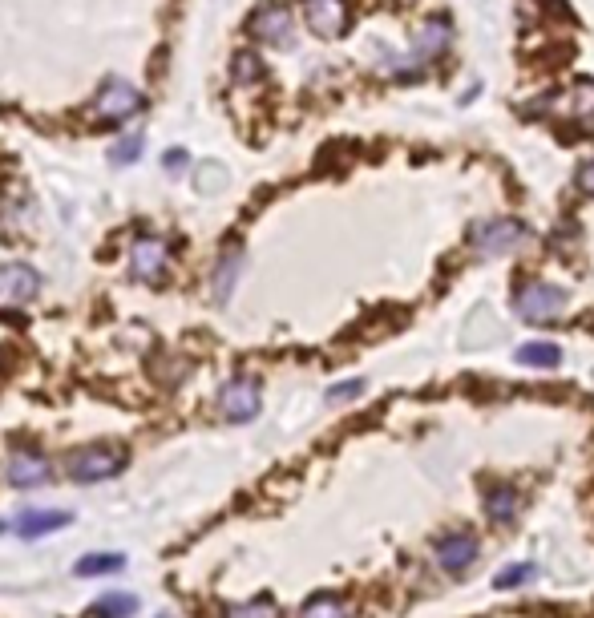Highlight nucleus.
<instances>
[{"mask_svg": "<svg viewBox=\"0 0 594 618\" xmlns=\"http://www.w3.org/2000/svg\"><path fill=\"white\" fill-rule=\"evenodd\" d=\"M570 303V295H566V287H558V283H522L518 287V295H514V312L522 316V320H530V324H554L558 316H562V307Z\"/></svg>", "mask_w": 594, "mask_h": 618, "instance_id": "2", "label": "nucleus"}, {"mask_svg": "<svg viewBox=\"0 0 594 618\" xmlns=\"http://www.w3.org/2000/svg\"><path fill=\"white\" fill-rule=\"evenodd\" d=\"M485 513H489V522H514L518 518V493L510 485H493L485 493Z\"/></svg>", "mask_w": 594, "mask_h": 618, "instance_id": "14", "label": "nucleus"}, {"mask_svg": "<svg viewBox=\"0 0 594 618\" xmlns=\"http://www.w3.org/2000/svg\"><path fill=\"white\" fill-rule=\"evenodd\" d=\"M93 614L97 618H134L138 614V598L134 594H122V590L102 594V598L93 602Z\"/></svg>", "mask_w": 594, "mask_h": 618, "instance_id": "16", "label": "nucleus"}, {"mask_svg": "<svg viewBox=\"0 0 594 618\" xmlns=\"http://www.w3.org/2000/svg\"><path fill=\"white\" fill-rule=\"evenodd\" d=\"M578 186H582L586 194H594V162H582V166H578Z\"/></svg>", "mask_w": 594, "mask_h": 618, "instance_id": "26", "label": "nucleus"}, {"mask_svg": "<svg viewBox=\"0 0 594 618\" xmlns=\"http://www.w3.org/2000/svg\"><path fill=\"white\" fill-rule=\"evenodd\" d=\"M231 77H235L239 85H243V81H255V77H263V65L255 61V53H239V57H235Z\"/></svg>", "mask_w": 594, "mask_h": 618, "instance_id": "23", "label": "nucleus"}, {"mask_svg": "<svg viewBox=\"0 0 594 618\" xmlns=\"http://www.w3.org/2000/svg\"><path fill=\"white\" fill-rule=\"evenodd\" d=\"M522 239H526V227H522L518 219H481V223L469 227V243H473V251L485 255V259L514 251Z\"/></svg>", "mask_w": 594, "mask_h": 618, "instance_id": "4", "label": "nucleus"}, {"mask_svg": "<svg viewBox=\"0 0 594 618\" xmlns=\"http://www.w3.org/2000/svg\"><path fill=\"white\" fill-rule=\"evenodd\" d=\"M259 404H263V388L255 376H231L223 388H219V412L223 421L231 425H247L259 417Z\"/></svg>", "mask_w": 594, "mask_h": 618, "instance_id": "3", "label": "nucleus"}, {"mask_svg": "<svg viewBox=\"0 0 594 618\" xmlns=\"http://www.w3.org/2000/svg\"><path fill=\"white\" fill-rule=\"evenodd\" d=\"M0 530H5V526H0Z\"/></svg>", "mask_w": 594, "mask_h": 618, "instance_id": "28", "label": "nucleus"}, {"mask_svg": "<svg viewBox=\"0 0 594 618\" xmlns=\"http://www.w3.org/2000/svg\"><path fill=\"white\" fill-rule=\"evenodd\" d=\"M166 271H170V247L158 235H138L134 247H130V275L138 283H150L154 287Z\"/></svg>", "mask_w": 594, "mask_h": 618, "instance_id": "6", "label": "nucleus"}, {"mask_svg": "<svg viewBox=\"0 0 594 618\" xmlns=\"http://www.w3.org/2000/svg\"><path fill=\"white\" fill-rule=\"evenodd\" d=\"M433 554H437V566H441V570L461 574V570H469V566L477 562L481 546H477V538H473V534L457 530V534H445V538L433 546Z\"/></svg>", "mask_w": 594, "mask_h": 618, "instance_id": "10", "label": "nucleus"}, {"mask_svg": "<svg viewBox=\"0 0 594 618\" xmlns=\"http://www.w3.org/2000/svg\"><path fill=\"white\" fill-rule=\"evenodd\" d=\"M534 578H538V566L534 562H514V566H506L498 578H493V586H498V590H514V586H526Z\"/></svg>", "mask_w": 594, "mask_h": 618, "instance_id": "19", "label": "nucleus"}, {"mask_svg": "<svg viewBox=\"0 0 594 618\" xmlns=\"http://www.w3.org/2000/svg\"><path fill=\"white\" fill-rule=\"evenodd\" d=\"M126 461H130V453L122 449V445H114V441H97V445H81V449H73L69 457H65V473H69V481H77V485H93V481H110V477H118L122 469H126Z\"/></svg>", "mask_w": 594, "mask_h": 618, "instance_id": "1", "label": "nucleus"}, {"mask_svg": "<svg viewBox=\"0 0 594 618\" xmlns=\"http://www.w3.org/2000/svg\"><path fill=\"white\" fill-rule=\"evenodd\" d=\"M142 106H146L142 89H134L130 81H106L102 93H97V101H93V114L102 118V126H118V122L134 118Z\"/></svg>", "mask_w": 594, "mask_h": 618, "instance_id": "5", "label": "nucleus"}, {"mask_svg": "<svg viewBox=\"0 0 594 618\" xmlns=\"http://www.w3.org/2000/svg\"><path fill=\"white\" fill-rule=\"evenodd\" d=\"M138 154H142V134H134V138H126V142H118V146L110 150L114 166H126V162H138Z\"/></svg>", "mask_w": 594, "mask_h": 618, "instance_id": "24", "label": "nucleus"}, {"mask_svg": "<svg viewBox=\"0 0 594 618\" xmlns=\"http://www.w3.org/2000/svg\"><path fill=\"white\" fill-rule=\"evenodd\" d=\"M566 106H570V114H590L594 110V81H578L566 97Z\"/></svg>", "mask_w": 594, "mask_h": 618, "instance_id": "22", "label": "nucleus"}, {"mask_svg": "<svg viewBox=\"0 0 594 618\" xmlns=\"http://www.w3.org/2000/svg\"><path fill=\"white\" fill-rule=\"evenodd\" d=\"M304 21L320 37H340L348 25V5L344 0H304Z\"/></svg>", "mask_w": 594, "mask_h": 618, "instance_id": "11", "label": "nucleus"}, {"mask_svg": "<svg viewBox=\"0 0 594 618\" xmlns=\"http://www.w3.org/2000/svg\"><path fill=\"white\" fill-rule=\"evenodd\" d=\"M360 392H364V380H348V384L328 388V400H332V404H340V400H356Z\"/></svg>", "mask_w": 594, "mask_h": 618, "instance_id": "25", "label": "nucleus"}, {"mask_svg": "<svg viewBox=\"0 0 594 618\" xmlns=\"http://www.w3.org/2000/svg\"><path fill=\"white\" fill-rule=\"evenodd\" d=\"M122 566H126L122 554H85V558L73 566V574H77V578H102V574H118Z\"/></svg>", "mask_w": 594, "mask_h": 618, "instance_id": "17", "label": "nucleus"}, {"mask_svg": "<svg viewBox=\"0 0 594 618\" xmlns=\"http://www.w3.org/2000/svg\"><path fill=\"white\" fill-rule=\"evenodd\" d=\"M41 291V275L29 263H0V303H29Z\"/></svg>", "mask_w": 594, "mask_h": 618, "instance_id": "8", "label": "nucleus"}, {"mask_svg": "<svg viewBox=\"0 0 594 618\" xmlns=\"http://www.w3.org/2000/svg\"><path fill=\"white\" fill-rule=\"evenodd\" d=\"M518 364H526V368H558L562 364V348L546 344V340H530V344L518 348Z\"/></svg>", "mask_w": 594, "mask_h": 618, "instance_id": "15", "label": "nucleus"}, {"mask_svg": "<svg viewBox=\"0 0 594 618\" xmlns=\"http://www.w3.org/2000/svg\"><path fill=\"white\" fill-rule=\"evenodd\" d=\"M251 33H255L259 41H267V45H291V37H295L291 9H287V5H263V9H255Z\"/></svg>", "mask_w": 594, "mask_h": 618, "instance_id": "9", "label": "nucleus"}, {"mask_svg": "<svg viewBox=\"0 0 594 618\" xmlns=\"http://www.w3.org/2000/svg\"><path fill=\"white\" fill-rule=\"evenodd\" d=\"M300 618H348V602L340 594H316V598H308Z\"/></svg>", "mask_w": 594, "mask_h": 618, "instance_id": "18", "label": "nucleus"}, {"mask_svg": "<svg viewBox=\"0 0 594 618\" xmlns=\"http://www.w3.org/2000/svg\"><path fill=\"white\" fill-rule=\"evenodd\" d=\"M162 166H166V170H182V166H186V150H170V154L162 158Z\"/></svg>", "mask_w": 594, "mask_h": 618, "instance_id": "27", "label": "nucleus"}, {"mask_svg": "<svg viewBox=\"0 0 594 618\" xmlns=\"http://www.w3.org/2000/svg\"><path fill=\"white\" fill-rule=\"evenodd\" d=\"M449 41V29L441 21H429L425 33H421V45H417V61H429L433 53H441V45Z\"/></svg>", "mask_w": 594, "mask_h": 618, "instance_id": "20", "label": "nucleus"}, {"mask_svg": "<svg viewBox=\"0 0 594 618\" xmlns=\"http://www.w3.org/2000/svg\"><path fill=\"white\" fill-rule=\"evenodd\" d=\"M227 618H279V606H275L271 598H251V602L231 606Z\"/></svg>", "mask_w": 594, "mask_h": 618, "instance_id": "21", "label": "nucleus"}, {"mask_svg": "<svg viewBox=\"0 0 594 618\" xmlns=\"http://www.w3.org/2000/svg\"><path fill=\"white\" fill-rule=\"evenodd\" d=\"M239 271H243V247H239V243H231V247L219 255V263H215V275H211V295H215L219 303H227V299L235 295Z\"/></svg>", "mask_w": 594, "mask_h": 618, "instance_id": "13", "label": "nucleus"}, {"mask_svg": "<svg viewBox=\"0 0 594 618\" xmlns=\"http://www.w3.org/2000/svg\"><path fill=\"white\" fill-rule=\"evenodd\" d=\"M5 477H9V485H13V489H41V485H49L53 469H49V461H45L37 449L17 445V449L9 453Z\"/></svg>", "mask_w": 594, "mask_h": 618, "instance_id": "7", "label": "nucleus"}, {"mask_svg": "<svg viewBox=\"0 0 594 618\" xmlns=\"http://www.w3.org/2000/svg\"><path fill=\"white\" fill-rule=\"evenodd\" d=\"M65 526H69V513H65V509H25L21 518L13 522V530H17L25 542H37V538L57 534V530H65Z\"/></svg>", "mask_w": 594, "mask_h": 618, "instance_id": "12", "label": "nucleus"}]
</instances>
